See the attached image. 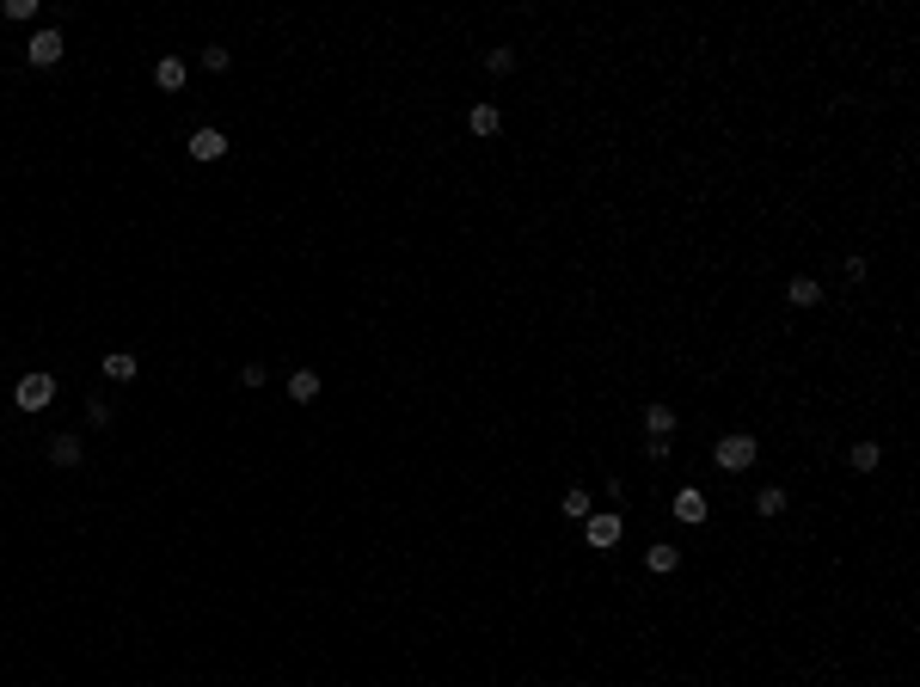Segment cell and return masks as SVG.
<instances>
[{"label":"cell","instance_id":"obj_1","mask_svg":"<svg viewBox=\"0 0 920 687\" xmlns=\"http://www.w3.org/2000/svg\"><path fill=\"white\" fill-rule=\"evenodd\" d=\"M755 454H761V442H755V436H724V442L712 448V460L724 467V473H749Z\"/></svg>","mask_w":920,"mask_h":687},{"label":"cell","instance_id":"obj_2","mask_svg":"<svg viewBox=\"0 0 920 687\" xmlns=\"http://www.w3.org/2000/svg\"><path fill=\"white\" fill-rule=\"evenodd\" d=\"M583 540H589L595 552H608V547H620V540H626V522H620V515H608V510H595L589 522H583Z\"/></svg>","mask_w":920,"mask_h":687},{"label":"cell","instance_id":"obj_3","mask_svg":"<svg viewBox=\"0 0 920 687\" xmlns=\"http://www.w3.org/2000/svg\"><path fill=\"white\" fill-rule=\"evenodd\" d=\"M25 62H31V68H56V62H62V31H56V25L31 31V43H25Z\"/></svg>","mask_w":920,"mask_h":687},{"label":"cell","instance_id":"obj_4","mask_svg":"<svg viewBox=\"0 0 920 687\" xmlns=\"http://www.w3.org/2000/svg\"><path fill=\"white\" fill-rule=\"evenodd\" d=\"M13 399H19V412H43V406L56 399V380H49V375H25Z\"/></svg>","mask_w":920,"mask_h":687},{"label":"cell","instance_id":"obj_5","mask_svg":"<svg viewBox=\"0 0 920 687\" xmlns=\"http://www.w3.org/2000/svg\"><path fill=\"white\" fill-rule=\"evenodd\" d=\"M669 510H675V522H687V528H693V522H706V491H693V485H687V491H675V504H669Z\"/></svg>","mask_w":920,"mask_h":687},{"label":"cell","instance_id":"obj_6","mask_svg":"<svg viewBox=\"0 0 920 687\" xmlns=\"http://www.w3.org/2000/svg\"><path fill=\"white\" fill-rule=\"evenodd\" d=\"M221 154H228V136H221V129H197V136H191V160L209 166V160H221Z\"/></svg>","mask_w":920,"mask_h":687},{"label":"cell","instance_id":"obj_7","mask_svg":"<svg viewBox=\"0 0 920 687\" xmlns=\"http://www.w3.org/2000/svg\"><path fill=\"white\" fill-rule=\"evenodd\" d=\"M467 129L491 141L497 129H504V111H497V104H473V111H467Z\"/></svg>","mask_w":920,"mask_h":687},{"label":"cell","instance_id":"obj_8","mask_svg":"<svg viewBox=\"0 0 920 687\" xmlns=\"http://www.w3.org/2000/svg\"><path fill=\"white\" fill-rule=\"evenodd\" d=\"M785 301H791V308H817L822 282H817V276H791V282H785Z\"/></svg>","mask_w":920,"mask_h":687},{"label":"cell","instance_id":"obj_9","mask_svg":"<svg viewBox=\"0 0 920 687\" xmlns=\"http://www.w3.org/2000/svg\"><path fill=\"white\" fill-rule=\"evenodd\" d=\"M154 86H160V93H178V86H184V62H178V56H160V62H154Z\"/></svg>","mask_w":920,"mask_h":687},{"label":"cell","instance_id":"obj_10","mask_svg":"<svg viewBox=\"0 0 920 687\" xmlns=\"http://www.w3.org/2000/svg\"><path fill=\"white\" fill-rule=\"evenodd\" d=\"M289 399H295V406H313V399H319V375H313V369H295V375H289Z\"/></svg>","mask_w":920,"mask_h":687},{"label":"cell","instance_id":"obj_11","mask_svg":"<svg viewBox=\"0 0 920 687\" xmlns=\"http://www.w3.org/2000/svg\"><path fill=\"white\" fill-rule=\"evenodd\" d=\"M847 460H853V473H878L884 448H878V442H853V448H847Z\"/></svg>","mask_w":920,"mask_h":687},{"label":"cell","instance_id":"obj_12","mask_svg":"<svg viewBox=\"0 0 920 687\" xmlns=\"http://www.w3.org/2000/svg\"><path fill=\"white\" fill-rule=\"evenodd\" d=\"M558 510L571 515V522H589V515H595V510H589V491H583V485H571V491L558 497Z\"/></svg>","mask_w":920,"mask_h":687},{"label":"cell","instance_id":"obj_13","mask_svg":"<svg viewBox=\"0 0 920 687\" xmlns=\"http://www.w3.org/2000/svg\"><path fill=\"white\" fill-rule=\"evenodd\" d=\"M104 380H136V356L130 350H111L104 356Z\"/></svg>","mask_w":920,"mask_h":687},{"label":"cell","instance_id":"obj_14","mask_svg":"<svg viewBox=\"0 0 920 687\" xmlns=\"http://www.w3.org/2000/svg\"><path fill=\"white\" fill-rule=\"evenodd\" d=\"M645 430L669 442V436H675V412H669V406H650V412H645Z\"/></svg>","mask_w":920,"mask_h":687},{"label":"cell","instance_id":"obj_15","mask_svg":"<svg viewBox=\"0 0 920 687\" xmlns=\"http://www.w3.org/2000/svg\"><path fill=\"white\" fill-rule=\"evenodd\" d=\"M49 460H56V467H80V436H56V442H49Z\"/></svg>","mask_w":920,"mask_h":687},{"label":"cell","instance_id":"obj_16","mask_svg":"<svg viewBox=\"0 0 920 687\" xmlns=\"http://www.w3.org/2000/svg\"><path fill=\"white\" fill-rule=\"evenodd\" d=\"M755 510H761V515H785V491H780V485L755 491Z\"/></svg>","mask_w":920,"mask_h":687},{"label":"cell","instance_id":"obj_17","mask_svg":"<svg viewBox=\"0 0 920 687\" xmlns=\"http://www.w3.org/2000/svg\"><path fill=\"white\" fill-rule=\"evenodd\" d=\"M675 565H682L675 547H650V571H675Z\"/></svg>","mask_w":920,"mask_h":687},{"label":"cell","instance_id":"obj_18","mask_svg":"<svg viewBox=\"0 0 920 687\" xmlns=\"http://www.w3.org/2000/svg\"><path fill=\"white\" fill-rule=\"evenodd\" d=\"M228 62H234V56H228L221 43H209V49H203V68H209V74H221V68H228Z\"/></svg>","mask_w":920,"mask_h":687},{"label":"cell","instance_id":"obj_19","mask_svg":"<svg viewBox=\"0 0 920 687\" xmlns=\"http://www.w3.org/2000/svg\"><path fill=\"white\" fill-rule=\"evenodd\" d=\"M485 68H491V74H510L515 68V49H491V56H485Z\"/></svg>","mask_w":920,"mask_h":687},{"label":"cell","instance_id":"obj_20","mask_svg":"<svg viewBox=\"0 0 920 687\" xmlns=\"http://www.w3.org/2000/svg\"><path fill=\"white\" fill-rule=\"evenodd\" d=\"M239 387H264V362H246L239 369Z\"/></svg>","mask_w":920,"mask_h":687}]
</instances>
